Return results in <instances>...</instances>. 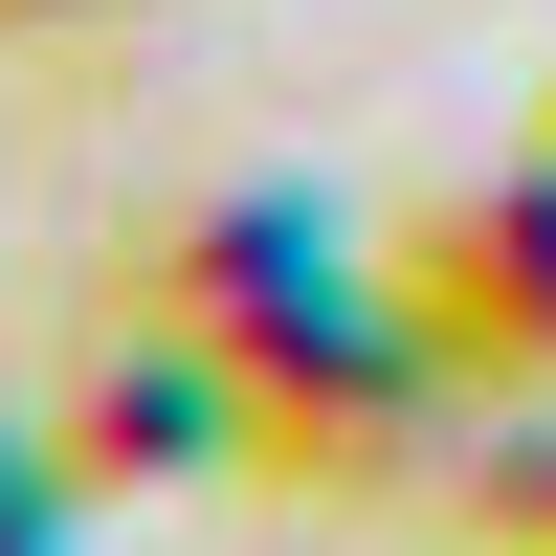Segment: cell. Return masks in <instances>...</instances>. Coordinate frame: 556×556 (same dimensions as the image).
I'll return each mask as SVG.
<instances>
[{"instance_id": "obj_1", "label": "cell", "mask_w": 556, "mask_h": 556, "mask_svg": "<svg viewBox=\"0 0 556 556\" xmlns=\"http://www.w3.org/2000/svg\"><path fill=\"white\" fill-rule=\"evenodd\" d=\"M401 290H424V334L468 356V379H556V201L534 223H445Z\"/></svg>"}]
</instances>
